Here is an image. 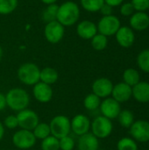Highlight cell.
<instances>
[{"label": "cell", "instance_id": "6da1fadb", "mask_svg": "<svg viewBox=\"0 0 149 150\" xmlns=\"http://www.w3.org/2000/svg\"><path fill=\"white\" fill-rule=\"evenodd\" d=\"M80 17V9L76 3L67 1L58 7L57 21L63 26H69L76 24Z\"/></svg>", "mask_w": 149, "mask_h": 150}, {"label": "cell", "instance_id": "7a4b0ae2", "mask_svg": "<svg viewBox=\"0 0 149 150\" xmlns=\"http://www.w3.org/2000/svg\"><path fill=\"white\" fill-rule=\"evenodd\" d=\"M7 106L15 112H20L27 109L30 104V96L28 92L21 88L11 89L5 95Z\"/></svg>", "mask_w": 149, "mask_h": 150}, {"label": "cell", "instance_id": "3957f363", "mask_svg": "<svg viewBox=\"0 0 149 150\" xmlns=\"http://www.w3.org/2000/svg\"><path fill=\"white\" fill-rule=\"evenodd\" d=\"M40 69L32 62H25L18 69V80L25 85H34L40 82Z\"/></svg>", "mask_w": 149, "mask_h": 150}, {"label": "cell", "instance_id": "277c9868", "mask_svg": "<svg viewBox=\"0 0 149 150\" xmlns=\"http://www.w3.org/2000/svg\"><path fill=\"white\" fill-rule=\"evenodd\" d=\"M50 132L51 135L54 136L57 139H61L67 135H69L71 132L70 120L65 115H56L54 116L50 123Z\"/></svg>", "mask_w": 149, "mask_h": 150}, {"label": "cell", "instance_id": "5b68a950", "mask_svg": "<svg viewBox=\"0 0 149 150\" xmlns=\"http://www.w3.org/2000/svg\"><path fill=\"white\" fill-rule=\"evenodd\" d=\"M91 133L97 139H105L109 137L112 132L113 125L111 120L104 117L103 115L97 117L90 125Z\"/></svg>", "mask_w": 149, "mask_h": 150}, {"label": "cell", "instance_id": "8992f818", "mask_svg": "<svg viewBox=\"0 0 149 150\" xmlns=\"http://www.w3.org/2000/svg\"><path fill=\"white\" fill-rule=\"evenodd\" d=\"M11 141L17 149L25 150L32 149L35 145L37 139L32 134V131L20 129L12 135Z\"/></svg>", "mask_w": 149, "mask_h": 150}, {"label": "cell", "instance_id": "52a82bcc", "mask_svg": "<svg viewBox=\"0 0 149 150\" xmlns=\"http://www.w3.org/2000/svg\"><path fill=\"white\" fill-rule=\"evenodd\" d=\"M97 31L99 33L108 37L116 34L120 27V21L118 17L114 15L104 16L98 22Z\"/></svg>", "mask_w": 149, "mask_h": 150}, {"label": "cell", "instance_id": "ba28073f", "mask_svg": "<svg viewBox=\"0 0 149 150\" xmlns=\"http://www.w3.org/2000/svg\"><path fill=\"white\" fill-rule=\"evenodd\" d=\"M18 119V127L21 129L32 131L35 127L40 123V118L38 114L30 109H25L18 112L16 115Z\"/></svg>", "mask_w": 149, "mask_h": 150}, {"label": "cell", "instance_id": "9c48e42d", "mask_svg": "<svg viewBox=\"0 0 149 150\" xmlns=\"http://www.w3.org/2000/svg\"><path fill=\"white\" fill-rule=\"evenodd\" d=\"M64 26L57 20L47 23L44 29V34L47 40L52 44L60 42L64 36Z\"/></svg>", "mask_w": 149, "mask_h": 150}, {"label": "cell", "instance_id": "30bf717a", "mask_svg": "<svg viewBox=\"0 0 149 150\" xmlns=\"http://www.w3.org/2000/svg\"><path fill=\"white\" fill-rule=\"evenodd\" d=\"M130 134L139 142H149V122L146 120H137L130 127Z\"/></svg>", "mask_w": 149, "mask_h": 150}, {"label": "cell", "instance_id": "8fae6325", "mask_svg": "<svg viewBox=\"0 0 149 150\" xmlns=\"http://www.w3.org/2000/svg\"><path fill=\"white\" fill-rule=\"evenodd\" d=\"M99 108L102 115L109 120L117 119L121 111L120 104L112 98H106L101 101Z\"/></svg>", "mask_w": 149, "mask_h": 150}, {"label": "cell", "instance_id": "7c38bea8", "mask_svg": "<svg viewBox=\"0 0 149 150\" xmlns=\"http://www.w3.org/2000/svg\"><path fill=\"white\" fill-rule=\"evenodd\" d=\"M70 125H71V131L75 134L81 136L89 133L90 129L91 122L86 115L80 113L73 117V119L70 120Z\"/></svg>", "mask_w": 149, "mask_h": 150}, {"label": "cell", "instance_id": "4fadbf2b", "mask_svg": "<svg viewBox=\"0 0 149 150\" xmlns=\"http://www.w3.org/2000/svg\"><path fill=\"white\" fill-rule=\"evenodd\" d=\"M113 84L112 81L105 77H100L96 79L92 83V93L99 97L100 98H106L112 95Z\"/></svg>", "mask_w": 149, "mask_h": 150}, {"label": "cell", "instance_id": "5bb4252c", "mask_svg": "<svg viewBox=\"0 0 149 150\" xmlns=\"http://www.w3.org/2000/svg\"><path fill=\"white\" fill-rule=\"evenodd\" d=\"M32 95L38 102L47 104L51 101L54 95V91L51 85H48L42 82H39L33 85Z\"/></svg>", "mask_w": 149, "mask_h": 150}, {"label": "cell", "instance_id": "9a60e30c", "mask_svg": "<svg viewBox=\"0 0 149 150\" xmlns=\"http://www.w3.org/2000/svg\"><path fill=\"white\" fill-rule=\"evenodd\" d=\"M112 96V98H114L119 104L125 103L128 101L132 97V87L127 85L124 82L113 85Z\"/></svg>", "mask_w": 149, "mask_h": 150}, {"label": "cell", "instance_id": "2e32d148", "mask_svg": "<svg viewBox=\"0 0 149 150\" xmlns=\"http://www.w3.org/2000/svg\"><path fill=\"white\" fill-rule=\"evenodd\" d=\"M115 35L118 43L123 47H131L135 40L133 31L128 26H120Z\"/></svg>", "mask_w": 149, "mask_h": 150}, {"label": "cell", "instance_id": "e0dca14e", "mask_svg": "<svg viewBox=\"0 0 149 150\" xmlns=\"http://www.w3.org/2000/svg\"><path fill=\"white\" fill-rule=\"evenodd\" d=\"M76 33L79 37L84 40H91L97 33V27L92 21L83 20L76 27Z\"/></svg>", "mask_w": 149, "mask_h": 150}, {"label": "cell", "instance_id": "ac0fdd59", "mask_svg": "<svg viewBox=\"0 0 149 150\" xmlns=\"http://www.w3.org/2000/svg\"><path fill=\"white\" fill-rule=\"evenodd\" d=\"M98 139L92 133H87L79 136L77 143L78 150H98Z\"/></svg>", "mask_w": 149, "mask_h": 150}, {"label": "cell", "instance_id": "d6986e66", "mask_svg": "<svg viewBox=\"0 0 149 150\" xmlns=\"http://www.w3.org/2000/svg\"><path fill=\"white\" fill-rule=\"evenodd\" d=\"M132 96L140 103L149 102V83L139 82L132 87Z\"/></svg>", "mask_w": 149, "mask_h": 150}, {"label": "cell", "instance_id": "ffe728a7", "mask_svg": "<svg viewBox=\"0 0 149 150\" xmlns=\"http://www.w3.org/2000/svg\"><path fill=\"white\" fill-rule=\"evenodd\" d=\"M130 25L132 28L137 31L146 30L149 26V16L144 11H137L132 15Z\"/></svg>", "mask_w": 149, "mask_h": 150}, {"label": "cell", "instance_id": "44dd1931", "mask_svg": "<svg viewBox=\"0 0 149 150\" xmlns=\"http://www.w3.org/2000/svg\"><path fill=\"white\" fill-rule=\"evenodd\" d=\"M59 74L56 69L50 67H46L43 69H40V82L52 85L58 81Z\"/></svg>", "mask_w": 149, "mask_h": 150}, {"label": "cell", "instance_id": "7402d4cb", "mask_svg": "<svg viewBox=\"0 0 149 150\" xmlns=\"http://www.w3.org/2000/svg\"><path fill=\"white\" fill-rule=\"evenodd\" d=\"M58 7L59 5L53 4H48L47 8L44 9L41 14L42 20L45 23H49L52 21H54L57 19V11H58Z\"/></svg>", "mask_w": 149, "mask_h": 150}, {"label": "cell", "instance_id": "603a6c76", "mask_svg": "<svg viewBox=\"0 0 149 150\" xmlns=\"http://www.w3.org/2000/svg\"><path fill=\"white\" fill-rule=\"evenodd\" d=\"M123 79L125 83L133 87L140 82V74L134 69H127L124 71Z\"/></svg>", "mask_w": 149, "mask_h": 150}, {"label": "cell", "instance_id": "cb8c5ba5", "mask_svg": "<svg viewBox=\"0 0 149 150\" xmlns=\"http://www.w3.org/2000/svg\"><path fill=\"white\" fill-rule=\"evenodd\" d=\"M32 134H34L36 139L39 140H44L47 137H48L49 135H51V132H50V127L49 124L47 123H39L35 128L32 130Z\"/></svg>", "mask_w": 149, "mask_h": 150}, {"label": "cell", "instance_id": "d4e9b609", "mask_svg": "<svg viewBox=\"0 0 149 150\" xmlns=\"http://www.w3.org/2000/svg\"><path fill=\"white\" fill-rule=\"evenodd\" d=\"M118 120L121 127H126V128H130V127L134 122V116L131 111L123 110V111H120L118 116Z\"/></svg>", "mask_w": 149, "mask_h": 150}, {"label": "cell", "instance_id": "484cf974", "mask_svg": "<svg viewBox=\"0 0 149 150\" xmlns=\"http://www.w3.org/2000/svg\"><path fill=\"white\" fill-rule=\"evenodd\" d=\"M101 104V99L99 97L95 95L94 93H90L85 97L83 99V105L88 111H95L97 110Z\"/></svg>", "mask_w": 149, "mask_h": 150}, {"label": "cell", "instance_id": "4316f807", "mask_svg": "<svg viewBox=\"0 0 149 150\" xmlns=\"http://www.w3.org/2000/svg\"><path fill=\"white\" fill-rule=\"evenodd\" d=\"M80 2L84 10L91 12L98 11L105 4V0H80Z\"/></svg>", "mask_w": 149, "mask_h": 150}, {"label": "cell", "instance_id": "83f0119b", "mask_svg": "<svg viewBox=\"0 0 149 150\" xmlns=\"http://www.w3.org/2000/svg\"><path fill=\"white\" fill-rule=\"evenodd\" d=\"M41 150H60L59 139L53 135H49L46 139L41 141L40 143Z\"/></svg>", "mask_w": 149, "mask_h": 150}, {"label": "cell", "instance_id": "f1b7e54d", "mask_svg": "<svg viewBox=\"0 0 149 150\" xmlns=\"http://www.w3.org/2000/svg\"><path fill=\"white\" fill-rule=\"evenodd\" d=\"M107 44H108L107 37L101 33H97L91 39V46L97 51L104 50L107 47Z\"/></svg>", "mask_w": 149, "mask_h": 150}, {"label": "cell", "instance_id": "f546056e", "mask_svg": "<svg viewBox=\"0 0 149 150\" xmlns=\"http://www.w3.org/2000/svg\"><path fill=\"white\" fill-rule=\"evenodd\" d=\"M18 0H0V14L7 15L15 11Z\"/></svg>", "mask_w": 149, "mask_h": 150}, {"label": "cell", "instance_id": "4dcf8cb0", "mask_svg": "<svg viewBox=\"0 0 149 150\" xmlns=\"http://www.w3.org/2000/svg\"><path fill=\"white\" fill-rule=\"evenodd\" d=\"M137 64L140 69L146 72L149 73V50H143L140 53L137 57Z\"/></svg>", "mask_w": 149, "mask_h": 150}, {"label": "cell", "instance_id": "1f68e13d", "mask_svg": "<svg viewBox=\"0 0 149 150\" xmlns=\"http://www.w3.org/2000/svg\"><path fill=\"white\" fill-rule=\"evenodd\" d=\"M118 150H138V145L136 142L131 138H122L117 143Z\"/></svg>", "mask_w": 149, "mask_h": 150}, {"label": "cell", "instance_id": "d6a6232c", "mask_svg": "<svg viewBox=\"0 0 149 150\" xmlns=\"http://www.w3.org/2000/svg\"><path fill=\"white\" fill-rule=\"evenodd\" d=\"M59 144L60 150H73L76 146L74 139L69 135L59 139Z\"/></svg>", "mask_w": 149, "mask_h": 150}, {"label": "cell", "instance_id": "836d02e7", "mask_svg": "<svg viewBox=\"0 0 149 150\" xmlns=\"http://www.w3.org/2000/svg\"><path fill=\"white\" fill-rule=\"evenodd\" d=\"M4 127L8 129H15L18 127V119L16 115H9L4 120Z\"/></svg>", "mask_w": 149, "mask_h": 150}, {"label": "cell", "instance_id": "e575fe53", "mask_svg": "<svg viewBox=\"0 0 149 150\" xmlns=\"http://www.w3.org/2000/svg\"><path fill=\"white\" fill-rule=\"evenodd\" d=\"M132 4L137 11H145L149 8V0H132Z\"/></svg>", "mask_w": 149, "mask_h": 150}, {"label": "cell", "instance_id": "d590c367", "mask_svg": "<svg viewBox=\"0 0 149 150\" xmlns=\"http://www.w3.org/2000/svg\"><path fill=\"white\" fill-rule=\"evenodd\" d=\"M133 6L132 3H126L123 4L120 7V13L124 16H131L133 14Z\"/></svg>", "mask_w": 149, "mask_h": 150}, {"label": "cell", "instance_id": "8d00e7d4", "mask_svg": "<svg viewBox=\"0 0 149 150\" xmlns=\"http://www.w3.org/2000/svg\"><path fill=\"white\" fill-rule=\"evenodd\" d=\"M101 11V13L104 15V16H109V15H112V7L106 4H104L103 6L101 7V9L99 10Z\"/></svg>", "mask_w": 149, "mask_h": 150}, {"label": "cell", "instance_id": "74e56055", "mask_svg": "<svg viewBox=\"0 0 149 150\" xmlns=\"http://www.w3.org/2000/svg\"><path fill=\"white\" fill-rule=\"evenodd\" d=\"M124 0H105V4L112 6V7H115V6H119L123 3Z\"/></svg>", "mask_w": 149, "mask_h": 150}, {"label": "cell", "instance_id": "f35d334b", "mask_svg": "<svg viewBox=\"0 0 149 150\" xmlns=\"http://www.w3.org/2000/svg\"><path fill=\"white\" fill-rule=\"evenodd\" d=\"M6 106H7V104H6L5 95L3 93H0V112L4 110Z\"/></svg>", "mask_w": 149, "mask_h": 150}, {"label": "cell", "instance_id": "ab89813d", "mask_svg": "<svg viewBox=\"0 0 149 150\" xmlns=\"http://www.w3.org/2000/svg\"><path fill=\"white\" fill-rule=\"evenodd\" d=\"M4 124L0 121V142L4 138Z\"/></svg>", "mask_w": 149, "mask_h": 150}, {"label": "cell", "instance_id": "60d3db41", "mask_svg": "<svg viewBox=\"0 0 149 150\" xmlns=\"http://www.w3.org/2000/svg\"><path fill=\"white\" fill-rule=\"evenodd\" d=\"M57 0H41V2L42 3H44V4H55V2H56Z\"/></svg>", "mask_w": 149, "mask_h": 150}, {"label": "cell", "instance_id": "b9f144b4", "mask_svg": "<svg viewBox=\"0 0 149 150\" xmlns=\"http://www.w3.org/2000/svg\"><path fill=\"white\" fill-rule=\"evenodd\" d=\"M2 57H3V49L0 46V61L2 60Z\"/></svg>", "mask_w": 149, "mask_h": 150}]
</instances>
